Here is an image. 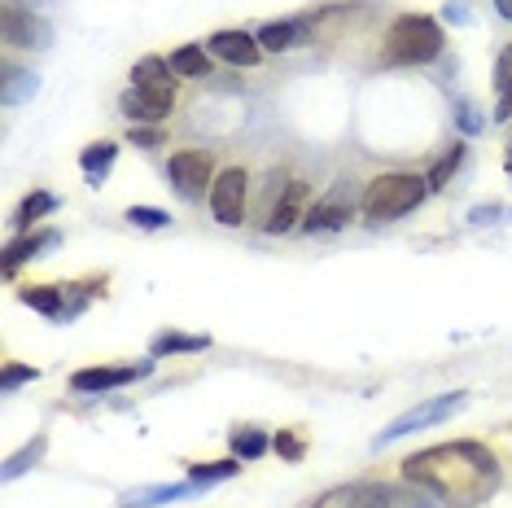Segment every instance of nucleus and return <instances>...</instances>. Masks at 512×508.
<instances>
[{
    "instance_id": "obj_2",
    "label": "nucleus",
    "mask_w": 512,
    "mask_h": 508,
    "mask_svg": "<svg viewBox=\"0 0 512 508\" xmlns=\"http://www.w3.org/2000/svg\"><path fill=\"white\" fill-rule=\"evenodd\" d=\"M442 27L434 18L425 14H403L390 22L386 31V49H381V62L386 66H425L434 62V57L442 53Z\"/></svg>"
},
{
    "instance_id": "obj_25",
    "label": "nucleus",
    "mask_w": 512,
    "mask_h": 508,
    "mask_svg": "<svg viewBox=\"0 0 512 508\" xmlns=\"http://www.w3.org/2000/svg\"><path fill=\"white\" fill-rule=\"evenodd\" d=\"M228 443H232V456H237V460H259L267 447H272V438H267L263 430H250V425H246V430H232Z\"/></svg>"
},
{
    "instance_id": "obj_4",
    "label": "nucleus",
    "mask_w": 512,
    "mask_h": 508,
    "mask_svg": "<svg viewBox=\"0 0 512 508\" xmlns=\"http://www.w3.org/2000/svg\"><path fill=\"white\" fill-rule=\"evenodd\" d=\"M97 294H106V276L101 281H71V285H27L18 290V298L27 303L31 311L49 320H75Z\"/></svg>"
},
{
    "instance_id": "obj_13",
    "label": "nucleus",
    "mask_w": 512,
    "mask_h": 508,
    "mask_svg": "<svg viewBox=\"0 0 512 508\" xmlns=\"http://www.w3.org/2000/svg\"><path fill=\"white\" fill-rule=\"evenodd\" d=\"M206 53H215L219 62H228V66H259L263 44H259V36H250V31H215V36L206 40Z\"/></svg>"
},
{
    "instance_id": "obj_10",
    "label": "nucleus",
    "mask_w": 512,
    "mask_h": 508,
    "mask_svg": "<svg viewBox=\"0 0 512 508\" xmlns=\"http://www.w3.org/2000/svg\"><path fill=\"white\" fill-rule=\"evenodd\" d=\"M246 193H250V176L241 167H228L215 176V189H211V215L219 219L224 228H237L246 219Z\"/></svg>"
},
{
    "instance_id": "obj_24",
    "label": "nucleus",
    "mask_w": 512,
    "mask_h": 508,
    "mask_svg": "<svg viewBox=\"0 0 512 508\" xmlns=\"http://www.w3.org/2000/svg\"><path fill=\"white\" fill-rule=\"evenodd\" d=\"M53 211H57V198H53V193H44V189H40V193H31V198L18 206L14 224L22 228V233H31V224H40V219H44V215H53Z\"/></svg>"
},
{
    "instance_id": "obj_20",
    "label": "nucleus",
    "mask_w": 512,
    "mask_h": 508,
    "mask_svg": "<svg viewBox=\"0 0 512 508\" xmlns=\"http://www.w3.org/2000/svg\"><path fill=\"white\" fill-rule=\"evenodd\" d=\"M176 71H171L167 57H141V62L132 66V84L136 88H176V79H171Z\"/></svg>"
},
{
    "instance_id": "obj_14",
    "label": "nucleus",
    "mask_w": 512,
    "mask_h": 508,
    "mask_svg": "<svg viewBox=\"0 0 512 508\" xmlns=\"http://www.w3.org/2000/svg\"><path fill=\"white\" fill-rule=\"evenodd\" d=\"M206 491L202 482H158V487H136L123 495V508H158V504H171V500H189V495Z\"/></svg>"
},
{
    "instance_id": "obj_16",
    "label": "nucleus",
    "mask_w": 512,
    "mask_h": 508,
    "mask_svg": "<svg viewBox=\"0 0 512 508\" xmlns=\"http://www.w3.org/2000/svg\"><path fill=\"white\" fill-rule=\"evenodd\" d=\"M57 241H62V233H57V228H40V233H27V237L9 241V246H5V276H14L27 259H40V254L53 250Z\"/></svg>"
},
{
    "instance_id": "obj_12",
    "label": "nucleus",
    "mask_w": 512,
    "mask_h": 508,
    "mask_svg": "<svg viewBox=\"0 0 512 508\" xmlns=\"http://www.w3.org/2000/svg\"><path fill=\"white\" fill-rule=\"evenodd\" d=\"M307 198H311V184H307V180H289L285 193L276 198V206L267 211L263 228H267V233H289L294 224H302V219H307V211H311Z\"/></svg>"
},
{
    "instance_id": "obj_5",
    "label": "nucleus",
    "mask_w": 512,
    "mask_h": 508,
    "mask_svg": "<svg viewBox=\"0 0 512 508\" xmlns=\"http://www.w3.org/2000/svg\"><path fill=\"white\" fill-rule=\"evenodd\" d=\"M464 403H469V390H451V395H434V399L416 403V408H407L403 417H394L386 430L372 438V447H386V443H394V438H407V434H416V430H429V425L451 421L464 408Z\"/></svg>"
},
{
    "instance_id": "obj_37",
    "label": "nucleus",
    "mask_w": 512,
    "mask_h": 508,
    "mask_svg": "<svg viewBox=\"0 0 512 508\" xmlns=\"http://www.w3.org/2000/svg\"><path fill=\"white\" fill-rule=\"evenodd\" d=\"M504 171L512 176V136H508V149H504Z\"/></svg>"
},
{
    "instance_id": "obj_11",
    "label": "nucleus",
    "mask_w": 512,
    "mask_h": 508,
    "mask_svg": "<svg viewBox=\"0 0 512 508\" xmlns=\"http://www.w3.org/2000/svg\"><path fill=\"white\" fill-rule=\"evenodd\" d=\"M176 106V88H127L119 97V110L132 123H162Z\"/></svg>"
},
{
    "instance_id": "obj_9",
    "label": "nucleus",
    "mask_w": 512,
    "mask_h": 508,
    "mask_svg": "<svg viewBox=\"0 0 512 508\" xmlns=\"http://www.w3.org/2000/svg\"><path fill=\"white\" fill-rule=\"evenodd\" d=\"M0 31H5L9 49H49L53 44L49 18H40L31 5H5V14H0Z\"/></svg>"
},
{
    "instance_id": "obj_3",
    "label": "nucleus",
    "mask_w": 512,
    "mask_h": 508,
    "mask_svg": "<svg viewBox=\"0 0 512 508\" xmlns=\"http://www.w3.org/2000/svg\"><path fill=\"white\" fill-rule=\"evenodd\" d=\"M425 193H429L425 176H412V171H390V176H377L368 184L364 198H359V206H364V215L372 219V224H390V219L416 211V206L425 202Z\"/></svg>"
},
{
    "instance_id": "obj_26",
    "label": "nucleus",
    "mask_w": 512,
    "mask_h": 508,
    "mask_svg": "<svg viewBox=\"0 0 512 508\" xmlns=\"http://www.w3.org/2000/svg\"><path fill=\"white\" fill-rule=\"evenodd\" d=\"M44 452H49V438L36 434V443H31V447H22L18 456H9V460H5V482H14V478H22V473H27V469H36L40 460H44Z\"/></svg>"
},
{
    "instance_id": "obj_23",
    "label": "nucleus",
    "mask_w": 512,
    "mask_h": 508,
    "mask_svg": "<svg viewBox=\"0 0 512 508\" xmlns=\"http://www.w3.org/2000/svg\"><path fill=\"white\" fill-rule=\"evenodd\" d=\"M36 92H40V75H31V71H14V66H9V71H5V88H0L5 106H18V101L36 97Z\"/></svg>"
},
{
    "instance_id": "obj_15",
    "label": "nucleus",
    "mask_w": 512,
    "mask_h": 508,
    "mask_svg": "<svg viewBox=\"0 0 512 508\" xmlns=\"http://www.w3.org/2000/svg\"><path fill=\"white\" fill-rule=\"evenodd\" d=\"M351 224V198H342V193H333V198L324 202H311L307 219H302V228L307 233H337V228Z\"/></svg>"
},
{
    "instance_id": "obj_36",
    "label": "nucleus",
    "mask_w": 512,
    "mask_h": 508,
    "mask_svg": "<svg viewBox=\"0 0 512 508\" xmlns=\"http://www.w3.org/2000/svg\"><path fill=\"white\" fill-rule=\"evenodd\" d=\"M495 9H499L504 18H512V0H495Z\"/></svg>"
},
{
    "instance_id": "obj_29",
    "label": "nucleus",
    "mask_w": 512,
    "mask_h": 508,
    "mask_svg": "<svg viewBox=\"0 0 512 508\" xmlns=\"http://www.w3.org/2000/svg\"><path fill=\"white\" fill-rule=\"evenodd\" d=\"M36 377H40V368H31V364H5V368H0V390H5V395H14L18 386H31Z\"/></svg>"
},
{
    "instance_id": "obj_8",
    "label": "nucleus",
    "mask_w": 512,
    "mask_h": 508,
    "mask_svg": "<svg viewBox=\"0 0 512 508\" xmlns=\"http://www.w3.org/2000/svg\"><path fill=\"white\" fill-rule=\"evenodd\" d=\"M154 373V360H141V364H97V368H79L71 373V390L75 395H106V390H119V386H132Z\"/></svg>"
},
{
    "instance_id": "obj_33",
    "label": "nucleus",
    "mask_w": 512,
    "mask_h": 508,
    "mask_svg": "<svg viewBox=\"0 0 512 508\" xmlns=\"http://www.w3.org/2000/svg\"><path fill=\"white\" fill-rule=\"evenodd\" d=\"M508 84H512V49H504V57L495 62V88L504 92Z\"/></svg>"
},
{
    "instance_id": "obj_7",
    "label": "nucleus",
    "mask_w": 512,
    "mask_h": 508,
    "mask_svg": "<svg viewBox=\"0 0 512 508\" xmlns=\"http://www.w3.org/2000/svg\"><path fill=\"white\" fill-rule=\"evenodd\" d=\"M167 176L180 189V198L197 202L206 198V189H215V158L206 149H180V154H171Z\"/></svg>"
},
{
    "instance_id": "obj_17",
    "label": "nucleus",
    "mask_w": 512,
    "mask_h": 508,
    "mask_svg": "<svg viewBox=\"0 0 512 508\" xmlns=\"http://www.w3.org/2000/svg\"><path fill=\"white\" fill-rule=\"evenodd\" d=\"M254 36H259V44L267 53H289V49H298V44H302L307 27H302L298 18L294 22H267V27H259Z\"/></svg>"
},
{
    "instance_id": "obj_6",
    "label": "nucleus",
    "mask_w": 512,
    "mask_h": 508,
    "mask_svg": "<svg viewBox=\"0 0 512 508\" xmlns=\"http://www.w3.org/2000/svg\"><path fill=\"white\" fill-rule=\"evenodd\" d=\"M421 500V495H416ZM412 495H399L386 482H346V487H333L324 491L311 508H425L416 504Z\"/></svg>"
},
{
    "instance_id": "obj_1",
    "label": "nucleus",
    "mask_w": 512,
    "mask_h": 508,
    "mask_svg": "<svg viewBox=\"0 0 512 508\" xmlns=\"http://www.w3.org/2000/svg\"><path fill=\"white\" fill-rule=\"evenodd\" d=\"M403 478L412 482L416 491L438 495L447 508H482L504 487V469H499L495 452L486 443H473V438L438 443V447H425V452L407 456Z\"/></svg>"
},
{
    "instance_id": "obj_30",
    "label": "nucleus",
    "mask_w": 512,
    "mask_h": 508,
    "mask_svg": "<svg viewBox=\"0 0 512 508\" xmlns=\"http://www.w3.org/2000/svg\"><path fill=\"white\" fill-rule=\"evenodd\" d=\"M272 447L276 452H281L285 460H302V452H307V447H302V438H294L289 430H276V438H272Z\"/></svg>"
},
{
    "instance_id": "obj_34",
    "label": "nucleus",
    "mask_w": 512,
    "mask_h": 508,
    "mask_svg": "<svg viewBox=\"0 0 512 508\" xmlns=\"http://www.w3.org/2000/svg\"><path fill=\"white\" fill-rule=\"evenodd\" d=\"M495 119H499V123H508V119H512V84H508L504 92H499V106H495Z\"/></svg>"
},
{
    "instance_id": "obj_31",
    "label": "nucleus",
    "mask_w": 512,
    "mask_h": 508,
    "mask_svg": "<svg viewBox=\"0 0 512 508\" xmlns=\"http://www.w3.org/2000/svg\"><path fill=\"white\" fill-rule=\"evenodd\" d=\"M127 141H132V145H141V149H158V145H162V127H141V123H132V132H127Z\"/></svg>"
},
{
    "instance_id": "obj_22",
    "label": "nucleus",
    "mask_w": 512,
    "mask_h": 508,
    "mask_svg": "<svg viewBox=\"0 0 512 508\" xmlns=\"http://www.w3.org/2000/svg\"><path fill=\"white\" fill-rule=\"evenodd\" d=\"M241 465H246V460H237V456H228V460H206V465H189V478L202 482V487H215V482L237 478Z\"/></svg>"
},
{
    "instance_id": "obj_27",
    "label": "nucleus",
    "mask_w": 512,
    "mask_h": 508,
    "mask_svg": "<svg viewBox=\"0 0 512 508\" xmlns=\"http://www.w3.org/2000/svg\"><path fill=\"white\" fill-rule=\"evenodd\" d=\"M460 163H464V145H451L447 154H442L438 163H434V171L425 176V180H429V193H434V189H447V180L460 171Z\"/></svg>"
},
{
    "instance_id": "obj_18",
    "label": "nucleus",
    "mask_w": 512,
    "mask_h": 508,
    "mask_svg": "<svg viewBox=\"0 0 512 508\" xmlns=\"http://www.w3.org/2000/svg\"><path fill=\"white\" fill-rule=\"evenodd\" d=\"M206 346H211L206 333H176V329H167V333H158V338L149 342V355L162 360V355H193V351H206Z\"/></svg>"
},
{
    "instance_id": "obj_19",
    "label": "nucleus",
    "mask_w": 512,
    "mask_h": 508,
    "mask_svg": "<svg viewBox=\"0 0 512 508\" xmlns=\"http://www.w3.org/2000/svg\"><path fill=\"white\" fill-rule=\"evenodd\" d=\"M114 158H119V145L114 141H92L84 154H79V167H84V180L88 184H101L110 176V167H114Z\"/></svg>"
},
{
    "instance_id": "obj_32",
    "label": "nucleus",
    "mask_w": 512,
    "mask_h": 508,
    "mask_svg": "<svg viewBox=\"0 0 512 508\" xmlns=\"http://www.w3.org/2000/svg\"><path fill=\"white\" fill-rule=\"evenodd\" d=\"M508 215H512L508 206H473V211H469L473 224H504Z\"/></svg>"
},
{
    "instance_id": "obj_28",
    "label": "nucleus",
    "mask_w": 512,
    "mask_h": 508,
    "mask_svg": "<svg viewBox=\"0 0 512 508\" xmlns=\"http://www.w3.org/2000/svg\"><path fill=\"white\" fill-rule=\"evenodd\" d=\"M127 224H132V228H145V233H158V228L171 224V215L158 211V206H127Z\"/></svg>"
},
{
    "instance_id": "obj_21",
    "label": "nucleus",
    "mask_w": 512,
    "mask_h": 508,
    "mask_svg": "<svg viewBox=\"0 0 512 508\" xmlns=\"http://www.w3.org/2000/svg\"><path fill=\"white\" fill-rule=\"evenodd\" d=\"M171 71L184 79H202V75H211V57H206L202 44H184V49L171 53Z\"/></svg>"
},
{
    "instance_id": "obj_35",
    "label": "nucleus",
    "mask_w": 512,
    "mask_h": 508,
    "mask_svg": "<svg viewBox=\"0 0 512 508\" xmlns=\"http://www.w3.org/2000/svg\"><path fill=\"white\" fill-rule=\"evenodd\" d=\"M460 127H464V132H477V127H482V119H477V114L464 106V101H460Z\"/></svg>"
}]
</instances>
